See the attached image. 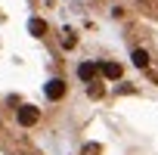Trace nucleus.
Wrapping results in <instances>:
<instances>
[{
  "label": "nucleus",
  "mask_w": 158,
  "mask_h": 155,
  "mask_svg": "<svg viewBox=\"0 0 158 155\" xmlns=\"http://www.w3.org/2000/svg\"><path fill=\"white\" fill-rule=\"evenodd\" d=\"M37 118H40V112H37V109H31V106H22V109H19V124H22V127L37 124Z\"/></svg>",
  "instance_id": "obj_1"
},
{
  "label": "nucleus",
  "mask_w": 158,
  "mask_h": 155,
  "mask_svg": "<svg viewBox=\"0 0 158 155\" xmlns=\"http://www.w3.org/2000/svg\"><path fill=\"white\" fill-rule=\"evenodd\" d=\"M99 71H102V68H96L93 62H81V65H77V78H81V81H87V84L96 81V74H99Z\"/></svg>",
  "instance_id": "obj_2"
},
{
  "label": "nucleus",
  "mask_w": 158,
  "mask_h": 155,
  "mask_svg": "<svg viewBox=\"0 0 158 155\" xmlns=\"http://www.w3.org/2000/svg\"><path fill=\"white\" fill-rule=\"evenodd\" d=\"M44 90H47V99H62V96H65V84L59 81V78L47 81V87H44Z\"/></svg>",
  "instance_id": "obj_3"
},
{
  "label": "nucleus",
  "mask_w": 158,
  "mask_h": 155,
  "mask_svg": "<svg viewBox=\"0 0 158 155\" xmlns=\"http://www.w3.org/2000/svg\"><path fill=\"white\" fill-rule=\"evenodd\" d=\"M99 68H102V78H109V81H118L121 78V65L118 62H102Z\"/></svg>",
  "instance_id": "obj_4"
},
{
  "label": "nucleus",
  "mask_w": 158,
  "mask_h": 155,
  "mask_svg": "<svg viewBox=\"0 0 158 155\" xmlns=\"http://www.w3.org/2000/svg\"><path fill=\"white\" fill-rule=\"evenodd\" d=\"M28 31H31V34H44V31H47V25H44L40 19H31V22H28Z\"/></svg>",
  "instance_id": "obj_5"
},
{
  "label": "nucleus",
  "mask_w": 158,
  "mask_h": 155,
  "mask_svg": "<svg viewBox=\"0 0 158 155\" xmlns=\"http://www.w3.org/2000/svg\"><path fill=\"white\" fill-rule=\"evenodd\" d=\"M87 93H90L93 99H99V96H102V87H99L96 81H90V87H87Z\"/></svg>",
  "instance_id": "obj_6"
},
{
  "label": "nucleus",
  "mask_w": 158,
  "mask_h": 155,
  "mask_svg": "<svg viewBox=\"0 0 158 155\" xmlns=\"http://www.w3.org/2000/svg\"><path fill=\"white\" fill-rule=\"evenodd\" d=\"M133 62H136V65H139V68H143V65H146V62H149V56H146V53H143V50H136V53H133Z\"/></svg>",
  "instance_id": "obj_7"
},
{
  "label": "nucleus",
  "mask_w": 158,
  "mask_h": 155,
  "mask_svg": "<svg viewBox=\"0 0 158 155\" xmlns=\"http://www.w3.org/2000/svg\"><path fill=\"white\" fill-rule=\"evenodd\" d=\"M62 47H65V50H71V47H74V34H71V31H65V37H62Z\"/></svg>",
  "instance_id": "obj_8"
}]
</instances>
